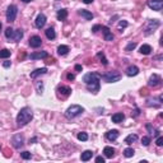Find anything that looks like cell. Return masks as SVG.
<instances>
[{"mask_svg":"<svg viewBox=\"0 0 163 163\" xmlns=\"http://www.w3.org/2000/svg\"><path fill=\"white\" fill-rule=\"evenodd\" d=\"M136 140H138V135H136V134H130V135H127L125 138V143L126 144H133V143H135Z\"/></svg>","mask_w":163,"mask_h":163,"instance_id":"25","label":"cell"},{"mask_svg":"<svg viewBox=\"0 0 163 163\" xmlns=\"http://www.w3.org/2000/svg\"><path fill=\"white\" fill-rule=\"evenodd\" d=\"M83 3L84 4H92L93 3V0H83Z\"/></svg>","mask_w":163,"mask_h":163,"instance_id":"46","label":"cell"},{"mask_svg":"<svg viewBox=\"0 0 163 163\" xmlns=\"http://www.w3.org/2000/svg\"><path fill=\"white\" fill-rule=\"evenodd\" d=\"M101 79H103L106 83H115L121 79V74L119 72H107L101 75Z\"/></svg>","mask_w":163,"mask_h":163,"instance_id":"5","label":"cell"},{"mask_svg":"<svg viewBox=\"0 0 163 163\" xmlns=\"http://www.w3.org/2000/svg\"><path fill=\"white\" fill-rule=\"evenodd\" d=\"M17 14H18L17 5H14V4L9 5L8 9H6V22H9V23L14 22V20H16V18H17Z\"/></svg>","mask_w":163,"mask_h":163,"instance_id":"6","label":"cell"},{"mask_svg":"<svg viewBox=\"0 0 163 163\" xmlns=\"http://www.w3.org/2000/svg\"><path fill=\"white\" fill-rule=\"evenodd\" d=\"M37 92H38V93H42V92H44V84H42V83H37Z\"/></svg>","mask_w":163,"mask_h":163,"instance_id":"39","label":"cell"},{"mask_svg":"<svg viewBox=\"0 0 163 163\" xmlns=\"http://www.w3.org/2000/svg\"><path fill=\"white\" fill-rule=\"evenodd\" d=\"M13 33H14V30H13V28H12V27H8V28H6V30H5V37H6V38H8L9 41H12V37H13Z\"/></svg>","mask_w":163,"mask_h":163,"instance_id":"31","label":"cell"},{"mask_svg":"<svg viewBox=\"0 0 163 163\" xmlns=\"http://www.w3.org/2000/svg\"><path fill=\"white\" fill-rule=\"evenodd\" d=\"M10 55H12V51L8 50V48L0 50V59H8V58H10Z\"/></svg>","mask_w":163,"mask_h":163,"instance_id":"29","label":"cell"},{"mask_svg":"<svg viewBox=\"0 0 163 163\" xmlns=\"http://www.w3.org/2000/svg\"><path fill=\"white\" fill-rule=\"evenodd\" d=\"M136 47V42H130L129 45H127L126 47H125V51H127V52H130V51H133L134 48Z\"/></svg>","mask_w":163,"mask_h":163,"instance_id":"34","label":"cell"},{"mask_svg":"<svg viewBox=\"0 0 163 163\" xmlns=\"http://www.w3.org/2000/svg\"><path fill=\"white\" fill-rule=\"evenodd\" d=\"M138 74H139V68L135 66V65H130L126 69V75L127 76H135Z\"/></svg>","mask_w":163,"mask_h":163,"instance_id":"15","label":"cell"},{"mask_svg":"<svg viewBox=\"0 0 163 163\" xmlns=\"http://www.w3.org/2000/svg\"><path fill=\"white\" fill-rule=\"evenodd\" d=\"M147 130L149 131V134L151 135H153V136H159V130L158 129H155V127H153L151 124H147Z\"/></svg>","mask_w":163,"mask_h":163,"instance_id":"24","label":"cell"},{"mask_svg":"<svg viewBox=\"0 0 163 163\" xmlns=\"http://www.w3.org/2000/svg\"><path fill=\"white\" fill-rule=\"evenodd\" d=\"M103 154H105L106 158H112L113 155H115V149H113L112 147H105Z\"/></svg>","mask_w":163,"mask_h":163,"instance_id":"21","label":"cell"},{"mask_svg":"<svg viewBox=\"0 0 163 163\" xmlns=\"http://www.w3.org/2000/svg\"><path fill=\"white\" fill-rule=\"evenodd\" d=\"M96 162H97V163H105V158L102 157V155H100V157L96 158Z\"/></svg>","mask_w":163,"mask_h":163,"instance_id":"41","label":"cell"},{"mask_svg":"<svg viewBox=\"0 0 163 163\" xmlns=\"http://www.w3.org/2000/svg\"><path fill=\"white\" fill-rule=\"evenodd\" d=\"M2 27H3V26H2V23H0V31H2Z\"/></svg>","mask_w":163,"mask_h":163,"instance_id":"48","label":"cell"},{"mask_svg":"<svg viewBox=\"0 0 163 163\" xmlns=\"http://www.w3.org/2000/svg\"><path fill=\"white\" fill-rule=\"evenodd\" d=\"M155 144H157L158 147H162V145H163V138H162V136H158L157 141H155Z\"/></svg>","mask_w":163,"mask_h":163,"instance_id":"40","label":"cell"},{"mask_svg":"<svg viewBox=\"0 0 163 163\" xmlns=\"http://www.w3.org/2000/svg\"><path fill=\"white\" fill-rule=\"evenodd\" d=\"M161 26V22L158 19H149L147 22L145 27H144V34L145 36H151L152 33H154V31Z\"/></svg>","mask_w":163,"mask_h":163,"instance_id":"4","label":"cell"},{"mask_svg":"<svg viewBox=\"0 0 163 163\" xmlns=\"http://www.w3.org/2000/svg\"><path fill=\"white\" fill-rule=\"evenodd\" d=\"M134 154H135V152H134L133 148H126V149L124 151V155L126 158H131Z\"/></svg>","mask_w":163,"mask_h":163,"instance_id":"30","label":"cell"},{"mask_svg":"<svg viewBox=\"0 0 163 163\" xmlns=\"http://www.w3.org/2000/svg\"><path fill=\"white\" fill-rule=\"evenodd\" d=\"M75 70H76V72H82V70H83L82 65H75Z\"/></svg>","mask_w":163,"mask_h":163,"instance_id":"44","label":"cell"},{"mask_svg":"<svg viewBox=\"0 0 163 163\" xmlns=\"http://www.w3.org/2000/svg\"><path fill=\"white\" fill-rule=\"evenodd\" d=\"M48 56L47 51H38V52H32L30 55V59L31 60H38V59H46Z\"/></svg>","mask_w":163,"mask_h":163,"instance_id":"13","label":"cell"},{"mask_svg":"<svg viewBox=\"0 0 163 163\" xmlns=\"http://www.w3.org/2000/svg\"><path fill=\"white\" fill-rule=\"evenodd\" d=\"M97 58L101 60V62L103 64V65H107V64H108V60L106 59V56H105L103 52H98V54H97Z\"/></svg>","mask_w":163,"mask_h":163,"instance_id":"32","label":"cell"},{"mask_svg":"<svg viewBox=\"0 0 163 163\" xmlns=\"http://www.w3.org/2000/svg\"><path fill=\"white\" fill-rule=\"evenodd\" d=\"M3 66H4V68H9V66H10V61H4V62H3Z\"/></svg>","mask_w":163,"mask_h":163,"instance_id":"43","label":"cell"},{"mask_svg":"<svg viewBox=\"0 0 163 163\" xmlns=\"http://www.w3.org/2000/svg\"><path fill=\"white\" fill-rule=\"evenodd\" d=\"M45 24H46V16L40 13L36 18V20H34V26L37 28H42V27H45Z\"/></svg>","mask_w":163,"mask_h":163,"instance_id":"12","label":"cell"},{"mask_svg":"<svg viewBox=\"0 0 163 163\" xmlns=\"http://www.w3.org/2000/svg\"><path fill=\"white\" fill-rule=\"evenodd\" d=\"M66 78H68L69 80H74V79H75V75H74V74H72V73H69V74L66 75Z\"/></svg>","mask_w":163,"mask_h":163,"instance_id":"42","label":"cell"},{"mask_svg":"<svg viewBox=\"0 0 163 163\" xmlns=\"http://www.w3.org/2000/svg\"><path fill=\"white\" fill-rule=\"evenodd\" d=\"M20 157H22L23 159H31V157H32V154H31L30 152H27V151H24V152H22V153H20Z\"/></svg>","mask_w":163,"mask_h":163,"instance_id":"36","label":"cell"},{"mask_svg":"<svg viewBox=\"0 0 163 163\" xmlns=\"http://www.w3.org/2000/svg\"><path fill=\"white\" fill-rule=\"evenodd\" d=\"M45 34H46V37L48 38V40H54L55 37H56V33H55V30L54 28H47V30L45 31Z\"/></svg>","mask_w":163,"mask_h":163,"instance_id":"26","label":"cell"},{"mask_svg":"<svg viewBox=\"0 0 163 163\" xmlns=\"http://www.w3.org/2000/svg\"><path fill=\"white\" fill-rule=\"evenodd\" d=\"M23 3H30V2H32V0H22Z\"/></svg>","mask_w":163,"mask_h":163,"instance_id":"47","label":"cell"},{"mask_svg":"<svg viewBox=\"0 0 163 163\" xmlns=\"http://www.w3.org/2000/svg\"><path fill=\"white\" fill-rule=\"evenodd\" d=\"M125 119V115L122 112H117V113H113V115L111 116V120H112V122H122V120Z\"/></svg>","mask_w":163,"mask_h":163,"instance_id":"18","label":"cell"},{"mask_svg":"<svg viewBox=\"0 0 163 163\" xmlns=\"http://www.w3.org/2000/svg\"><path fill=\"white\" fill-rule=\"evenodd\" d=\"M101 30H102V32H103V38H105V41H108V42L113 41L115 36L112 34V32L110 31V28H108V27L102 26V27H101Z\"/></svg>","mask_w":163,"mask_h":163,"instance_id":"10","label":"cell"},{"mask_svg":"<svg viewBox=\"0 0 163 163\" xmlns=\"http://www.w3.org/2000/svg\"><path fill=\"white\" fill-rule=\"evenodd\" d=\"M100 80H101V75L97 73H88L83 76V82L86 83L87 89L89 92L97 93L100 90Z\"/></svg>","mask_w":163,"mask_h":163,"instance_id":"1","label":"cell"},{"mask_svg":"<svg viewBox=\"0 0 163 163\" xmlns=\"http://www.w3.org/2000/svg\"><path fill=\"white\" fill-rule=\"evenodd\" d=\"M92 157H93V152H92V151H84V152L82 153V155H80V159H82L83 162H87V161H89Z\"/></svg>","mask_w":163,"mask_h":163,"instance_id":"23","label":"cell"},{"mask_svg":"<svg viewBox=\"0 0 163 163\" xmlns=\"http://www.w3.org/2000/svg\"><path fill=\"white\" fill-rule=\"evenodd\" d=\"M127 26H129V23H127L126 20H120V23H119V30L121 31V30H124V28H126Z\"/></svg>","mask_w":163,"mask_h":163,"instance_id":"37","label":"cell"},{"mask_svg":"<svg viewBox=\"0 0 163 163\" xmlns=\"http://www.w3.org/2000/svg\"><path fill=\"white\" fill-rule=\"evenodd\" d=\"M161 82H162L161 76L157 75V74H153L149 78V80H148V86H149V87H157V86H159V84H161Z\"/></svg>","mask_w":163,"mask_h":163,"instance_id":"11","label":"cell"},{"mask_svg":"<svg viewBox=\"0 0 163 163\" xmlns=\"http://www.w3.org/2000/svg\"><path fill=\"white\" fill-rule=\"evenodd\" d=\"M47 73V68H40V69H36L34 72H32L31 73V78L32 79H34V78H37V76H40V75H44V74H46Z\"/></svg>","mask_w":163,"mask_h":163,"instance_id":"17","label":"cell"},{"mask_svg":"<svg viewBox=\"0 0 163 163\" xmlns=\"http://www.w3.org/2000/svg\"><path fill=\"white\" fill-rule=\"evenodd\" d=\"M119 138V131L117 130H110L106 133V139L110 141H115Z\"/></svg>","mask_w":163,"mask_h":163,"instance_id":"16","label":"cell"},{"mask_svg":"<svg viewBox=\"0 0 163 163\" xmlns=\"http://www.w3.org/2000/svg\"><path fill=\"white\" fill-rule=\"evenodd\" d=\"M83 112H84V108L82 107V106H79V105H72L65 111V117L69 119V120H72V119H75L76 116L82 115Z\"/></svg>","mask_w":163,"mask_h":163,"instance_id":"3","label":"cell"},{"mask_svg":"<svg viewBox=\"0 0 163 163\" xmlns=\"http://www.w3.org/2000/svg\"><path fill=\"white\" fill-rule=\"evenodd\" d=\"M72 94V88L68 86H59L58 87V96L61 98H66Z\"/></svg>","mask_w":163,"mask_h":163,"instance_id":"9","label":"cell"},{"mask_svg":"<svg viewBox=\"0 0 163 163\" xmlns=\"http://www.w3.org/2000/svg\"><path fill=\"white\" fill-rule=\"evenodd\" d=\"M101 27H102V26H100V24H96V26H93V27H92V32H93V33H97L98 31L101 30Z\"/></svg>","mask_w":163,"mask_h":163,"instance_id":"38","label":"cell"},{"mask_svg":"<svg viewBox=\"0 0 163 163\" xmlns=\"http://www.w3.org/2000/svg\"><path fill=\"white\" fill-rule=\"evenodd\" d=\"M42 45V40L40 36H32L30 38V46L33 48H38Z\"/></svg>","mask_w":163,"mask_h":163,"instance_id":"14","label":"cell"},{"mask_svg":"<svg viewBox=\"0 0 163 163\" xmlns=\"http://www.w3.org/2000/svg\"><path fill=\"white\" fill-rule=\"evenodd\" d=\"M78 14L82 16L86 20H92L93 19V14H92L90 12H88V10H86V9H80L79 12H78Z\"/></svg>","mask_w":163,"mask_h":163,"instance_id":"20","label":"cell"},{"mask_svg":"<svg viewBox=\"0 0 163 163\" xmlns=\"http://www.w3.org/2000/svg\"><path fill=\"white\" fill-rule=\"evenodd\" d=\"M68 52H69V46H66V45H60V46L58 47V54H59V55L64 56V55H66Z\"/></svg>","mask_w":163,"mask_h":163,"instance_id":"27","label":"cell"},{"mask_svg":"<svg viewBox=\"0 0 163 163\" xmlns=\"http://www.w3.org/2000/svg\"><path fill=\"white\" fill-rule=\"evenodd\" d=\"M33 119V112L30 107H23L18 112L17 116V126L18 127H23L28 122H31V120Z\"/></svg>","mask_w":163,"mask_h":163,"instance_id":"2","label":"cell"},{"mask_svg":"<svg viewBox=\"0 0 163 163\" xmlns=\"http://www.w3.org/2000/svg\"><path fill=\"white\" fill-rule=\"evenodd\" d=\"M23 38V31L20 30H14V33H13V37H12V41L13 42H18Z\"/></svg>","mask_w":163,"mask_h":163,"instance_id":"19","label":"cell"},{"mask_svg":"<svg viewBox=\"0 0 163 163\" xmlns=\"http://www.w3.org/2000/svg\"><path fill=\"white\" fill-rule=\"evenodd\" d=\"M56 18H58V20H65V19L68 18V10H66V9H60V10H58Z\"/></svg>","mask_w":163,"mask_h":163,"instance_id":"22","label":"cell"},{"mask_svg":"<svg viewBox=\"0 0 163 163\" xmlns=\"http://www.w3.org/2000/svg\"><path fill=\"white\" fill-rule=\"evenodd\" d=\"M37 141V138L34 136V138H32V139H30V144H33V143H36Z\"/></svg>","mask_w":163,"mask_h":163,"instance_id":"45","label":"cell"},{"mask_svg":"<svg viewBox=\"0 0 163 163\" xmlns=\"http://www.w3.org/2000/svg\"><path fill=\"white\" fill-rule=\"evenodd\" d=\"M141 144H143L144 147H148L151 144V138L149 136H143L141 138Z\"/></svg>","mask_w":163,"mask_h":163,"instance_id":"35","label":"cell"},{"mask_svg":"<svg viewBox=\"0 0 163 163\" xmlns=\"http://www.w3.org/2000/svg\"><path fill=\"white\" fill-rule=\"evenodd\" d=\"M152 52V46L151 45H143L140 47V54L143 55H149Z\"/></svg>","mask_w":163,"mask_h":163,"instance_id":"28","label":"cell"},{"mask_svg":"<svg viewBox=\"0 0 163 163\" xmlns=\"http://www.w3.org/2000/svg\"><path fill=\"white\" fill-rule=\"evenodd\" d=\"M24 144V136L22 134H16L13 138H12V145L16 148V149H19V148H22Z\"/></svg>","mask_w":163,"mask_h":163,"instance_id":"7","label":"cell"},{"mask_svg":"<svg viewBox=\"0 0 163 163\" xmlns=\"http://www.w3.org/2000/svg\"><path fill=\"white\" fill-rule=\"evenodd\" d=\"M78 140H80V141H87L88 140V134L87 133H79L76 135Z\"/></svg>","mask_w":163,"mask_h":163,"instance_id":"33","label":"cell"},{"mask_svg":"<svg viewBox=\"0 0 163 163\" xmlns=\"http://www.w3.org/2000/svg\"><path fill=\"white\" fill-rule=\"evenodd\" d=\"M147 5L155 12H161L163 8V0H148Z\"/></svg>","mask_w":163,"mask_h":163,"instance_id":"8","label":"cell"}]
</instances>
